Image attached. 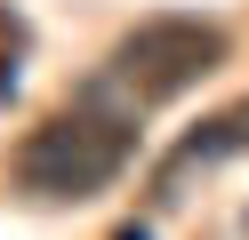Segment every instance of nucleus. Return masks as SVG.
<instances>
[{"label":"nucleus","instance_id":"5","mask_svg":"<svg viewBox=\"0 0 249 240\" xmlns=\"http://www.w3.org/2000/svg\"><path fill=\"white\" fill-rule=\"evenodd\" d=\"M113 240H145V224H129V232H113Z\"/></svg>","mask_w":249,"mask_h":240},{"label":"nucleus","instance_id":"4","mask_svg":"<svg viewBox=\"0 0 249 240\" xmlns=\"http://www.w3.org/2000/svg\"><path fill=\"white\" fill-rule=\"evenodd\" d=\"M17 56H24V16L8 8V0H0V72H8Z\"/></svg>","mask_w":249,"mask_h":240},{"label":"nucleus","instance_id":"6","mask_svg":"<svg viewBox=\"0 0 249 240\" xmlns=\"http://www.w3.org/2000/svg\"><path fill=\"white\" fill-rule=\"evenodd\" d=\"M241 224H249V208H241Z\"/></svg>","mask_w":249,"mask_h":240},{"label":"nucleus","instance_id":"3","mask_svg":"<svg viewBox=\"0 0 249 240\" xmlns=\"http://www.w3.org/2000/svg\"><path fill=\"white\" fill-rule=\"evenodd\" d=\"M233 152H249V96H233V104H217L209 120L193 128V136H177V152L161 160V168H153V200H177V184L193 168H217V160H233Z\"/></svg>","mask_w":249,"mask_h":240},{"label":"nucleus","instance_id":"1","mask_svg":"<svg viewBox=\"0 0 249 240\" xmlns=\"http://www.w3.org/2000/svg\"><path fill=\"white\" fill-rule=\"evenodd\" d=\"M129 160H137V120L121 104L81 96V104H65V112H40L17 136L8 176H17V192H33V200H97L105 184H121Z\"/></svg>","mask_w":249,"mask_h":240},{"label":"nucleus","instance_id":"2","mask_svg":"<svg viewBox=\"0 0 249 240\" xmlns=\"http://www.w3.org/2000/svg\"><path fill=\"white\" fill-rule=\"evenodd\" d=\"M225 56H233V40L217 16H145L113 40V80L137 104H169V96L201 88Z\"/></svg>","mask_w":249,"mask_h":240}]
</instances>
